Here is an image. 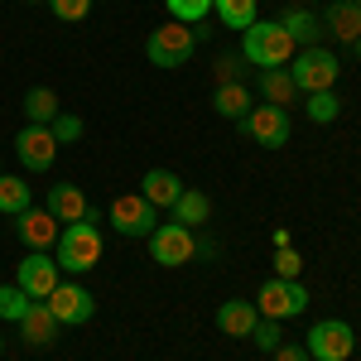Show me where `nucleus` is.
Wrapping results in <instances>:
<instances>
[{
  "mask_svg": "<svg viewBox=\"0 0 361 361\" xmlns=\"http://www.w3.org/2000/svg\"><path fill=\"white\" fill-rule=\"evenodd\" d=\"M102 212L97 207H87L82 222H68L58 231V246H54V260L58 270H68V275H87V270H97L102 265Z\"/></svg>",
  "mask_w": 361,
  "mask_h": 361,
  "instance_id": "f257e3e1",
  "label": "nucleus"
},
{
  "mask_svg": "<svg viewBox=\"0 0 361 361\" xmlns=\"http://www.w3.org/2000/svg\"><path fill=\"white\" fill-rule=\"evenodd\" d=\"M299 54L294 39L284 34L279 20H255L250 29H241V58L250 68H289V58Z\"/></svg>",
  "mask_w": 361,
  "mask_h": 361,
  "instance_id": "f03ea898",
  "label": "nucleus"
},
{
  "mask_svg": "<svg viewBox=\"0 0 361 361\" xmlns=\"http://www.w3.org/2000/svg\"><path fill=\"white\" fill-rule=\"evenodd\" d=\"M202 34H207L202 25H178V20H169V25H159L145 39V58H149L154 68H183V63L193 58V49L202 44Z\"/></svg>",
  "mask_w": 361,
  "mask_h": 361,
  "instance_id": "7ed1b4c3",
  "label": "nucleus"
},
{
  "mask_svg": "<svg viewBox=\"0 0 361 361\" xmlns=\"http://www.w3.org/2000/svg\"><path fill=\"white\" fill-rule=\"evenodd\" d=\"M289 78H294V87H299V97L333 92L337 78H342V63H337V54H328L323 44H318V49H299V54L289 58Z\"/></svg>",
  "mask_w": 361,
  "mask_h": 361,
  "instance_id": "20e7f679",
  "label": "nucleus"
},
{
  "mask_svg": "<svg viewBox=\"0 0 361 361\" xmlns=\"http://www.w3.org/2000/svg\"><path fill=\"white\" fill-rule=\"evenodd\" d=\"M149 250H154V265L178 270V265L197 260V236H193V226H183V222H159L149 231Z\"/></svg>",
  "mask_w": 361,
  "mask_h": 361,
  "instance_id": "39448f33",
  "label": "nucleus"
},
{
  "mask_svg": "<svg viewBox=\"0 0 361 361\" xmlns=\"http://www.w3.org/2000/svg\"><path fill=\"white\" fill-rule=\"evenodd\" d=\"M255 308H260V318H299L308 308V289L299 284V279H279L270 275L265 284H260V294H255Z\"/></svg>",
  "mask_w": 361,
  "mask_h": 361,
  "instance_id": "423d86ee",
  "label": "nucleus"
},
{
  "mask_svg": "<svg viewBox=\"0 0 361 361\" xmlns=\"http://www.w3.org/2000/svg\"><path fill=\"white\" fill-rule=\"evenodd\" d=\"M304 347H308V361H347L357 352V333L342 318H323V323L308 328Z\"/></svg>",
  "mask_w": 361,
  "mask_h": 361,
  "instance_id": "0eeeda50",
  "label": "nucleus"
},
{
  "mask_svg": "<svg viewBox=\"0 0 361 361\" xmlns=\"http://www.w3.org/2000/svg\"><path fill=\"white\" fill-rule=\"evenodd\" d=\"M106 222H111L121 236L140 241V236H149V231L159 226V207H154V202H145L140 193H121L111 207H106Z\"/></svg>",
  "mask_w": 361,
  "mask_h": 361,
  "instance_id": "6e6552de",
  "label": "nucleus"
},
{
  "mask_svg": "<svg viewBox=\"0 0 361 361\" xmlns=\"http://www.w3.org/2000/svg\"><path fill=\"white\" fill-rule=\"evenodd\" d=\"M44 304H49V313L58 318V328H82V323L97 318V299L87 294L78 279H73V284H63V279H58V289L44 299Z\"/></svg>",
  "mask_w": 361,
  "mask_h": 361,
  "instance_id": "1a4fd4ad",
  "label": "nucleus"
},
{
  "mask_svg": "<svg viewBox=\"0 0 361 361\" xmlns=\"http://www.w3.org/2000/svg\"><path fill=\"white\" fill-rule=\"evenodd\" d=\"M15 284L25 289L34 304H44V299L58 289V260L49 255V250H29L25 260H20V270H15Z\"/></svg>",
  "mask_w": 361,
  "mask_h": 361,
  "instance_id": "9d476101",
  "label": "nucleus"
},
{
  "mask_svg": "<svg viewBox=\"0 0 361 361\" xmlns=\"http://www.w3.org/2000/svg\"><path fill=\"white\" fill-rule=\"evenodd\" d=\"M15 159L29 169V173H44V169H54L58 159V140L49 126H25L20 135H15Z\"/></svg>",
  "mask_w": 361,
  "mask_h": 361,
  "instance_id": "9b49d317",
  "label": "nucleus"
},
{
  "mask_svg": "<svg viewBox=\"0 0 361 361\" xmlns=\"http://www.w3.org/2000/svg\"><path fill=\"white\" fill-rule=\"evenodd\" d=\"M241 130H246L255 145H265V149H279V145H289V111H279V106H250V116L241 121Z\"/></svg>",
  "mask_w": 361,
  "mask_h": 361,
  "instance_id": "f8f14e48",
  "label": "nucleus"
},
{
  "mask_svg": "<svg viewBox=\"0 0 361 361\" xmlns=\"http://www.w3.org/2000/svg\"><path fill=\"white\" fill-rule=\"evenodd\" d=\"M58 231H63V222H58L49 207H25V212L15 217V236H20L29 250H54Z\"/></svg>",
  "mask_w": 361,
  "mask_h": 361,
  "instance_id": "ddd939ff",
  "label": "nucleus"
},
{
  "mask_svg": "<svg viewBox=\"0 0 361 361\" xmlns=\"http://www.w3.org/2000/svg\"><path fill=\"white\" fill-rule=\"evenodd\" d=\"M255 87H260V102L279 106V111H289L299 102V87L289 78V68H255Z\"/></svg>",
  "mask_w": 361,
  "mask_h": 361,
  "instance_id": "4468645a",
  "label": "nucleus"
},
{
  "mask_svg": "<svg viewBox=\"0 0 361 361\" xmlns=\"http://www.w3.org/2000/svg\"><path fill=\"white\" fill-rule=\"evenodd\" d=\"M279 25L294 39V49H318V39H323V15L308 10V5H289V10L279 15Z\"/></svg>",
  "mask_w": 361,
  "mask_h": 361,
  "instance_id": "2eb2a0df",
  "label": "nucleus"
},
{
  "mask_svg": "<svg viewBox=\"0 0 361 361\" xmlns=\"http://www.w3.org/2000/svg\"><path fill=\"white\" fill-rule=\"evenodd\" d=\"M44 207H49L58 222L68 226V222H82L92 202H87V193L78 188V183H54V188H49V197H44Z\"/></svg>",
  "mask_w": 361,
  "mask_h": 361,
  "instance_id": "dca6fc26",
  "label": "nucleus"
},
{
  "mask_svg": "<svg viewBox=\"0 0 361 361\" xmlns=\"http://www.w3.org/2000/svg\"><path fill=\"white\" fill-rule=\"evenodd\" d=\"M183 188H188V183H183L173 169H149V173L140 178V197H145V202H154V207H173Z\"/></svg>",
  "mask_w": 361,
  "mask_h": 361,
  "instance_id": "f3484780",
  "label": "nucleus"
},
{
  "mask_svg": "<svg viewBox=\"0 0 361 361\" xmlns=\"http://www.w3.org/2000/svg\"><path fill=\"white\" fill-rule=\"evenodd\" d=\"M58 318L49 313V304H29L25 308V318H20V337H25L29 347H54L58 342Z\"/></svg>",
  "mask_w": 361,
  "mask_h": 361,
  "instance_id": "a211bd4d",
  "label": "nucleus"
},
{
  "mask_svg": "<svg viewBox=\"0 0 361 361\" xmlns=\"http://www.w3.org/2000/svg\"><path fill=\"white\" fill-rule=\"evenodd\" d=\"M323 25H328L323 34H333V39H342V44H357V39H361V5L337 0V5H328Z\"/></svg>",
  "mask_w": 361,
  "mask_h": 361,
  "instance_id": "6ab92c4d",
  "label": "nucleus"
},
{
  "mask_svg": "<svg viewBox=\"0 0 361 361\" xmlns=\"http://www.w3.org/2000/svg\"><path fill=\"white\" fill-rule=\"evenodd\" d=\"M255 323H260V308L246 304V299H226V304L217 308V328H222L226 337H250Z\"/></svg>",
  "mask_w": 361,
  "mask_h": 361,
  "instance_id": "aec40b11",
  "label": "nucleus"
},
{
  "mask_svg": "<svg viewBox=\"0 0 361 361\" xmlns=\"http://www.w3.org/2000/svg\"><path fill=\"white\" fill-rule=\"evenodd\" d=\"M169 212H173V222H183V226H193V231H197V226L212 217V197L197 193V188H183V193H178V202H173Z\"/></svg>",
  "mask_w": 361,
  "mask_h": 361,
  "instance_id": "412c9836",
  "label": "nucleus"
},
{
  "mask_svg": "<svg viewBox=\"0 0 361 361\" xmlns=\"http://www.w3.org/2000/svg\"><path fill=\"white\" fill-rule=\"evenodd\" d=\"M25 207H34V188H29L20 173H0V212L5 217H20Z\"/></svg>",
  "mask_w": 361,
  "mask_h": 361,
  "instance_id": "4be33fe9",
  "label": "nucleus"
},
{
  "mask_svg": "<svg viewBox=\"0 0 361 361\" xmlns=\"http://www.w3.org/2000/svg\"><path fill=\"white\" fill-rule=\"evenodd\" d=\"M58 111H63V106H58V92H54V87H29V92H25L29 126H54Z\"/></svg>",
  "mask_w": 361,
  "mask_h": 361,
  "instance_id": "5701e85b",
  "label": "nucleus"
},
{
  "mask_svg": "<svg viewBox=\"0 0 361 361\" xmlns=\"http://www.w3.org/2000/svg\"><path fill=\"white\" fill-rule=\"evenodd\" d=\"M212 106H217V116H226V121H236V126H241V121L250 116V106H255V102H250V92H246L241 82H231V87H217Z\"/></svg>",
  "mask_w": 361,
  "mask_h": 361,
  "instance_id": "b1692460",
  "label": "nucleus"
},
{
  "mask_svg": "<svg viewBox=\"0 0 361 361\" xmlns=\"http://www.w3.org/2000/svg\"><path fill=\"white\" fill-rule=\"evenodd\" d=\"M212 10H217V20L226 29H250L255 25V0H212Z\"/></svg>",
  "mask_w": 361,
  "mask_h": 361,
  "instance_id": "393cba45",
  "label": "nucleus"
},
{
  "mask_svg": "<svg viewBox=\"0 0 361 361\" xmlns=\"http://www.w3.org/2000/svg\"><path fill=\"white\" fill-rule=\"evenodd\" d=\"M29 304H34V299H29L20 284H0V323H20Z\"/></svg>",
  "mask_w": 361,
  "mask_h": 361,
  "instance_id": "a878e982",
  "label": "nucleus"
},
{
  "mask_svg": "<svg viewBox=\"0 0 361 361\" xmlns=\"http://www.w3.org/2000/svg\"><path fill=\"white\" fill-rule=\"evenodd\" d=\"M164 5H169V20H178V25H202L212 15V0H164Z\"/></svg>",
  "mask_w": 361,
  "mask_h": 361,
  "instance_id": "bb28decb",
  "label": "nucleus"
},
{
  "mask_svg": "<svg viewBox=\"0 0 361 361\" xmlns=\"http://www.w3.org/2000/svg\"><path fill=\"white\" fill-rule=\"evenodd\" d=\"M337 116H342V102H337V92H313V97H308V121H318V126H333Z\"/></svg>",
  "mask_w": 361,
  "mask_h": 361,
  "instance_id": "cd10ccee",
  "label": "nucleus"
},
{
  "mask_svg": "<svg viewBox=\"0 0 361 361\" xmlns=\"http://www.w3.org/2000/svg\"><path fill=\"white\" fill-rule=\"evenodd\" d=\"M250 342H255L260 352H275L279 342H284V333H279V318H260V323L250 328Z\"/></svg>",
  "mask_w": 361,
  "mask_h": 361,
  "instance_id": "c85d7f7f",
  "label": "nucleus"
},
{
  "mask_svg": "<svg viewBox=\"0 0 361 361\" xmlns=\"http://www.w3.org/2000/svg\"><path fill=\"white\" fill-rule=\"evenodd\" d=\"M49 130H54V140H58V145H73V140H82V130H87V126H82V116H68V111H58Z\"/></svg>",
  "mask_w": 361,
  "mask_h": 361,
  "instance_id": "c756f323",
  "label": "nucleus"
},
{
  "mask_svg": "<svg viewBox=\"0 0 361 361\" xmlns=\"http://www.w3.org/2000/svg\"><path fill=\"white\" fill-rule=\"evenodd\" d=\"M54 5V15L63 25H82L87 15H92V0H49Z\"/></svg>",
  "mask_w": 361,
  "mask_h": 361,
  "instance_id": "7c9ffc66",
  "label": "nucleus"
},
{
  "mask_svg": "<svg viewBox=\"0 0 361 361\" xmlns=\"http://www.w3.org/2000/svg\"><path fill=\"white\" fill-rule=\"evenodd\" d=\"M241 73H246V58H241V54H222V58H217V87L241 82Z\"/></svg>",
  "mask_w": 361,
  "mask_h": 361,
  "instance_id": "2f4dec72",
  "label": "nucleus"
},
{
  "mask_svg": "<svg viewBox=\"0 0 361 361\" xmlns=\"http://www.w3.org/2000/svg\"><path fill=\"white\" fill-rule=\"evenodd\" d=\"M299 270H304V255H299V250H289V246H279L275 250V275L279 279H299Z\"/></svg>",
  "mask_w": 361,
  "mask_h": 361,
  "instance_id": "473e14b6",
  "label": "nucleus"
},
{
  "mask_svg": "<svg viewBox=\"0 0 361 361\" xmlns=\"http://www.w3.org/2000/svg\"><path fill=\"white\" fill-rule=\"evenodd\" d=\"M275 361H308V347H304V342H279Z\"/></svg>",
  "mask_w": 361,
  "mask_h": 361,
  "instance_id": "72a5a7b5",
  "label": "nucleus"
},
{
  "mask_svg": "<svg viewBox=\"0 0 361 361\" xmlns=\"http://www.w3.org/2000/svg\"><path fill=\"white\" fill-rule=\"evenodd\" d=\"M352 54H357V58H361V39H357V44H352Z\"/></svg>",
  "mask_w": 361,
  "mask_h": 361,
  "instance_id": "f704fd0d",
  "label": "nucleus"
},
{
  "mask_svg": "<svg viewBox=\"0 0 361 361\" xmlns=\"http://www.w3.org/2000/svg\"><path fill=\"white\" fill-rule=\"evenodd\" d=\"M25 5H39V0H25Z\"/></svg>",
  "mask_w": 361,
  "mask_h": 361,
  "instance_id": "c9c22d12",
  "label": "nucleus"
},
{
  "mask_svg": "<svg viewBox=\"0 0 361 361\" xmlns=\"http://www.w3.org/2000/svg\"><path fill=\"white\" fill-rule=\"evenodd\" d=\"M0 352H5V342H0Z\"/></svg>",
  "mask_w": 361,
  "mask_h": 361,
  "instance_id": "e433bc0d",
  "label": "nucleus"
},
{
  "mask_svg": "<svg viewBox=\"0 0 361 361\" xmlns=\"http://www.w3.org/2000/svg\"><path fill=\"white\" fill-rule=\"evenodd\" d=\"M352 5H361V0H352Z\"/></svg>",
  "mask_w": 361,
  "mask_h": 361,
  "instance_id": "4c0bfd02",
  "label": "nucleus"
}]
</instances>
